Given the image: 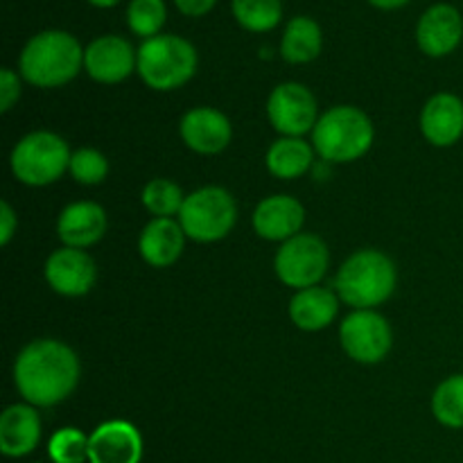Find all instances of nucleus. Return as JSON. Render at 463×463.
Here are the masks:
<instances>
[{
    "label": "nucleus",
    "mask_w": 463,
    "mask_h": 463,
    "mask_svg": "<svg viewBox=\"0 0 463 463\" xmlns=\"http://www.w3.org/2000/svg\"><path fill=\"white\" fill-rule=\"evenodd\" d=\"M41 441V419L32 405H12L0 416V452L9 459L27 457Z\"/></svg>",
    "instance_id": "19"
},
{
    "label": "nucleus",
    "mask_w": 463,
    "mask_h": 463,
    "mask_svg": "<svg viewBox=\"0 0 463 463\" xmlns=\"http://www.w3.org/2000/svg\"><path fill=\"white\" fill-rule=\"evenodd\" d=\"M369 3L378 9H398V7H405L410 0H369Z\"/></svg>",
    "instance_id": "33"
},
{
    "label": "nucleus",
    "mask_w": 463,
    "mask_h": 463,
    "mask_svg": "<svg viewBox=\"0 0 463 463\" xmlns=\"http://www.w3.org/2000/svg\"><path fill=\"white\" fill-rule=\"evenodd\" d=\"M167 18L165 0H131L127 7V25L136 36H158Z\"/></svg>",
    "instance_id": "27"
},
{
    "label": "nucleus",
    "mask_w": 463,
    "mask_h": 463,
    "mask_svg": "<svg viewBox=\"0 0 463 463\" xmlns=\"http://www.w3.org/2000/svg\"><path fill=\"white\" fill-rule=\"evenodd\" d=\"M339 297L337 292L326 288H307L294 294L289 301V317L294 326L306 333H317L324 330L337 319Z\"/></svg>",
    "instance_id": "21"
},
{
    "label": "nucleus",
    "mask_w": 463,
    "mask_h": 463,
    "mask_svg": "<svg viewBox=\"0 0 463 463\" xmlns=\"http://www.w3.org/2000/svg\"><path fill=\"white\" fill-rule=\"evenodd\" d=\"M14 383L27 405H59L80 383V360L63 342L36 339L18 353L14 362Z\"/></svg>",
    "instance_id": "1"
},
{
    "label": "nucleus",
    "mask_w": 463,
    "mask_h": 463,
    "mask_svg": "<svg viewBox=\"0 0 463 463\" xmlns=\"http://www.w3.org/2000/svg\"><path fill=\"white\" fill-rule=\"evenodd\" d=\"M328 247L319 235L298 233L283 242L274 260L280 283L294 289L317 288L328 271Z\"/></svg>",
    "instance_id": "8"
},
{
    "label": "nucleus",
    "mask_w": 463,
    "mask_h": 463,
    "mask_svg": "<svg viewBox=\"0 0 463 463\" xmlns=\"http://www.w3.org/2000/svg\"><path fill=\"white\" fill-rule=\"evenodd\" d=\"M45 280L61 297H84L93 289L98 269L84 249H57L45 260Z\"/></svg>",
    "instance_id": "12"
},
{
    "label": "nucleus",
    "mask_w": 463,
    "mask_h": 463,
    "mask_svg": "<svg viewBox=\"0 0 463 463\" xmlns=\"http://www.w3.org/2000/svg\"><path fill=\"white\" fill-rule=\"evenodd\" d=\"M265 163L271 175L279 176V179L292 181L310 170L312 163H315V152L303 138L283 136L267 149Z\"/></svg>",
    "instance_id": "23"
},
{
    "label": "nucleus",
    "mask_w": 463,
    "mask_h": 463,
    "mask_svg": "<svg viewBox=\"0 0 463 463\" xmlns=\"http://www.w3.org/2000/svg\"><path fill=\"white\" fill-rule=\"evenodd\" d=\"M136 59L131 43L118 34H104L84 48V71L99 84H118L134 72Z\"/></svg>",
    "instance_id": "11"
},
{
    "label": "nucleus",
    "mask_w": 463,
    "mask_h": 463,
    "mask_svg": "<svg viewBox=\"0 0 463 463\" xmlns=\"http://www.w3.org/2000/svg\"><path fill=\"white\" fill-rule=\"evenodd\" d=\"M143 206L152 213L154 217H172L179 215L184 208L185 194L181 185H176L170 179H152L143 188Z\"/></svg>",
    "instance_id": "26"
},
{
    "label": "nucleus",
    "mask_w": 463,
    "mask_h": 463,
    "mask_svg": "<svg viewBox=\"0 0 463 463\" xmlns=\"http://www.w3.org/2000/svg\"><path fill=\"white\" fill-rule=\"evenodd\" d=\"M342 348L360 364H378L389 355L393 333L389 321L373 310H355L339 326Z\"/></svg>",
    "instance_id": "9"
},
{
    "label": "nucleus",
    "mask_w": 463,
    "mask_h": 463,
    "mask_svg": "<svg viewBox=\"0 0 463 463\" xmlns=\"http://www.w3.org/2000/svg\"><path fill=\"white\" fill-rule=\"evenodd\" d=\"M68 172L72 179L81 185H98L107 179L109 175V161L102 152L93 147H81L72 152L71 167Z\"/></svg>",
    "instance_id": "29"
},
{
    "label": "nucleus",
    "mask_w": 463,
    "mask_h": 463,
    "mask_svg": "<svg viewBox=\"0 0 463 463\" xmlns=\"http://www.w3.org/2000/svg\"><path fill=\"white\" fill-rule=\"evenodd\" d=\"M84 66V48L63 30H43L32 36L18 57V71L36 89H59L75 80Z\"/></svg>",
    "instance_id": "2"
},
{
    "label": "nucleus",
    "mask_w": 463,
    "mask_h": 463,
    "mask_svg": "<svg viewBox=\"0 0 463 463\" xmlns=\"http://www.w3.org/2000/svg\"><path fill=\"white\" fill-rule=\"evenodd\" d=\"M463 39V18L459 9L448 3L428 7L416 25V43L428 57H446L459 48Z\"/></svg>",
    "instance_id": "13"
},
{
    "label": "nucleus",
    "mask_w": 463,
    "mask_h": 463,
    "mask_svg": "<svg viewBox=\"0 0 463 463\" xmlns=\"http://www.w3.org/2000/svg\"><path fill=\"white\" fill-rule=\"evenodd\" d=\"M324 48V32L319 23L310 16H294L285 25L280 39V57L288 63H310L315 61Z\"/></svg>",
    "instance_id": "22"
},
{
    "label": "nucleus",
    "mask_w": 463,
    "mask_h": 463,
    "mask_svg": "<svg viewBox=\"0 0 463 463\" xmlns=\"http://www.w3.org/2000/svg\"><path fill=\"white\" fill-rule=\"evenodd\" d=\"M179 131L184 143L193 152L206 154V156L224 152L233 138V127H231L229 118L211 107L190 109L181 118Z\"/></svg>",
    "instance_id": "15"
},
{
    "label": "nucleus",
    "mask_w": 463,
    "mask_h": 463,
    "mask_svg": "<svg viewBox=\"0 0 463 463\" xmlns=\"http://www.w3.org/2000/svg\"><path fill=\"white\" fill-rule=\"evenodd\" d=\"M215 3L217 0H175L176 9H179L181 14H185V16L193 18L206 16V14L215 7Z\"/></svg>",
    "instance_id": "32"
},
{
    "label": "nucleus",
    "mask_w": 463,
    "mask_h": 463,
    "mask_svg": "<svg viewBox=\"0 0 463 463\" xmlns=\"http://www.w3.org/2000/svg\"><path fill=\"white\" fill-rule=\"evenodd\" d=\"M136 54V71L154 90L181 89L197 72V50L184 36L158 34L145 39Z\"/></svg>",
    "instance_id": "5"
},
{
    "label": "nucleus",
    "mask_w": 463,
    "mask_h": 463,
    "mask_svg": "<svg viewBox=\"0 0 463 463\" xmlns=\"http://www.w3.org/2000/svg\"><path fill=\"white\" fill-rule=\"evenodd\" d=\"M434 419L450 430H463V373L450 375L432 396Z\"/></svg>",
    "instance_id": "25"
},
{
    "label": "nucleus",
    "mask_w": 463,
    "mask_h": 463,
    "mask_svg": "<svg viewBox=\"0 0 463 463\" xmlns=\"http://www.w3.org/2000/svg\"><path fill=\"white\" fill-rule=\"evenodd\" d=\"M71 149L61 136L52 131H32L12 149L9 167L21 184L43 188L54 184L71 167Z\"/></svg>",
    "instance_id": "6"
},
{
    "label": "nucleus",
    "mask_w": 463,
    "mask_h": 463,
    "mask_svg": "<svg viewBox=\"0 0 463 463\" xmlns=\"http://www.w3.org/2000/svg\"><path fill=\"white\" fill-rule=\"evenodd\" d=\"M89 441L81 430L61 428L50 437L48 457L52 463H86L89 461Z\"/></svg>",
    "instance_id": "28"
},
{
    "label": "nucleus",
    "mask_w": 463,
    "mask_h": 463,
    "mask_svg": "<svg viewBox=\"0 0 463 463\" xmlns=\"http://www.w3.org/2000/svg\"><path fill=\"white\" fill-rule=\"evenodd\" d=\"M21 98V81L18 75L9 68L0 71V111L7 113Z\"/></svg>",
    "instance_id": "30"
},
{
    "label": "nucleus",
    "mask_w": 463,
    "mask_h": 463,
    "mask_svg": "<svg viewBox=\"0 0 463 463\" xmlns=\"http://www.w3.org/2000/svg\"><path fill=\"white\" fill-rule=\"evenodd\" d=\"M107 213L95 202L68 203L57 220V233L66 247L89 249L107 233Z\"/></svg>",
    "instance_id": "18"
},
{
    "label": "nucleus",
    "mask_w": 463,
    "mask_h": 463,
    "mask_svg": "<svg viewBox=\"0 0 463 463\" xmlns=\"http://www.w3.org/2000/svg\"><path fill=\"white\" fill-rule=\"evenodd\" d=\"M420 131L434 147H452L463 136V99L452 93H437L425 102Z\"/></svg>",
    "instance_id": "17"
},
{
    "label": "nucleus",
    "mask_w": 463,
    "mask_h": 463,
    "mask_svg": "<svg viewBox=\"0 0 463 463\" xmlns=\"http://www.w3.org/2000/svg\"><path fill=\"white\" fill-rule=\"evenodd\" d=\"M306 208L289 194H274L258 203L253 213V231L269 242H288L301 233Z\"/></svg>",
    "instance_id": "16"
},
{
    "label": "nucleus",
    "mask_w": 463,
    "mask_h": 463,
    "mask_svg": "<svg viewBox=\"0 0 463 463\" xmlns=\"http://www.w3.org/2000/svg\"><path fill=\"white\" fill-rule=\"evenodd\" d=\"M185 233L172 217H154L138 238V251L152 267H170L184 253Z\"/></svg>",
    "instance_id": "20"
},
{
    "label": "nucleus",
    "mask_w": 463,
    "mask_h": 463,
    "mask_svg": "<svg viewBox=\"0 0 463 463\" xmlns=\"http://www.w3.org/2000/svg\"><path fill=\"white\" fill-rule=\"evenodd\" d=\"M231 12L235 21L249 32H269L283 18L280 0H231Z\"/></svg>",
    "instance_id": "24"
},
{
    "label": "nucleus",
    "mask_w": 463,
    "mask_h": 463,
    "mask_svg": "<svg viewBox=\"0 0 463 463\" xmlns=\"http://www.w3.org/2000/svg\"><path fill=\"white\" fill-rule=\"evenodd\" d=\"M238 222V206L229 190L206 185L185 197L179 213V224L185 238L194 242H217L233 231Z\"/></svg>",
    "instance_id": "7"
},
{
    "label": "nucleus",
    "mask_w": 463,
    "mask_h": 463,
    "mask_svg": "<svg viewBox=\"0 0 463 463\" xmlns=\"http://www.w3.org/2000/svg\"><path fill=\"white\" fill-rule=\"evenodd\" d=\"M143 437L127 420L98 425L89 441V463H140Z\"/></svg>",
    "instance_id": "14"
},
{
    "label": "nucleus",
    "mask_w": 463,
    "mask_h": 463,
    "mask_svg": "<svg viewBox=\"0 0 463 463\" xmlns=\"http://www.w3.org/2000/svg\"><path fill=\"white\" fill-rule=\"evenodd\" d=\"M267 118L279 134L301 138L317 125V99L307 86L285 81L271 90L267 99Z\"/></svg>",
    "instance_id": "10"
},
{
    "label": "nucleus",
    "mask_w": 463,
    "mask_h": 463,
    "mask_svg": "<svg viewBox=\"0 0 463 463\" xmlns=\"http://www.w3.org/2000/svg\"><path fill=\"white\" fill-rule=\"evenodd\" d=\"M16 213L9 206V202L3 199V202H0V244H3V247H7V244L12 242L14 233H16Z\"/></svg>",
    "instance_id": "31"
},
{
    "label": "nucleus",
    "mask_w": 463,
    "mask_h": 463,
    "mask_svg": "<svg viewBox=\"0 0 463 463\" xmlns=\"http://www.w3.org/2000/svg\"><path fill=\"white\" fill-rule=\"evenodd\" d=\"M373 125L362 109L333 107L317 120L312 145L328 163H353L364 156L373 145Z\"/></svg>",
    "instance_id": "4"
},
{
    "label": "nucleus",
    "mask_w": 463,
    "mask_h": 463,
    "mask_svg": "<svg viewBox=\"0 0 463 463\" xmlns=\"http://www.w3.org/2000/svg\"><path fill=\"white\" fill-rule=\"evenodd\" d=\"M396 280L398 274L392 258L375 249H362L339 267L335 292L339 301L355 310H373L392 297Z\"/></svg>",
    "instance_id": "3"
},
{
    "label": "nucleus",
    "mask_w": 463,
    "mask_h": 463,
    "mask_svg": "<svg viewBox=\"0 0 463 463\" xmlns=\"http://www.w3.org/2000/svg\"><path fill=\"white\" fill-rule=\"evenodd\" d=\"M89 3L93 5V7L107 9V7H116V5L120 3V0H89Z\"/></svg>",
    "instance_id": "34"
}]
</instances>
